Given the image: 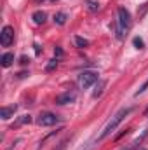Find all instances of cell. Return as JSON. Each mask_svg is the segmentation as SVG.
I'll list each match as a JSON object with an SVG mask.
<instances>
[{
    "label": "cell",
    "mask_w": 148,
    "mask_h": 150,
    "mask_svg": "<svg viewBox=\"0 0 148 150\" xmlns=\"http://www.w3.org/2000/svg\"><path fill=\"white\" fill-rule=\"evenodd\" d=\"M122 150H131V149H122Z\"/></svg>",
    "instance_id": "21"
},
{
    "label": "cell",
    "mask_w": 148,
    "mask_h": 150,
    "mask_svg": "<svg viewBox=\"0 0 148 150\" xmlns=\"http://www.w3.org/2000/svg\"><path fill=\"white\" fill-rule=\"evenodd\" d=\"M147 89H148V80H147V82H145V84H143V86H141V87H140V91L136 93V96H140V94H141V93H145Z\"/></svg>",
    "instance_id": "17"
},
{
    "label": "cell",
    "mask_w": 148,
    "mask_h": 150,
    "mask_svg": "<svg viewBox=\"0 0 148 150\" xmlns=\"http://www.w3.org/2000/svg\"><path fill=\"white\" fill-rule=\"evenodd\" d=\"M56 67H58V58H54V59H51V61L47 63V67H45V70H47V72H52V70H54Z\"/></svg>",
    "instance_id": "13"
},
{
    "label": "cell",
    "mask_w": 148,
    "mask_h": 150,
    "mask_svg": "<svg viewBox=\"0 0 148 150\" xmlns=\"http://www.w3.org/2000/svg\"><path fill=\"white\" fill-rule=\"evenodd\" d=\"M28 61H30V59H28V58H26V56H23V58H21V63H23V65H26V63H28Z\"/></svg>",
    "instance_id": "20"
},
{
    "label": "cell",
    "mask_w": 148,
    "mask_h": 150,
    "mask_svg": "<svg viewBox=\"0 0 148 150\" xmlns=\"http://www.w3.org/2000/svg\"><path fill=\"white\" fill-rule=\"evenodd\" d=\"M131 28V12L125 7H118L117 11V38L122 40L124 33Z\"/></svg>",
    "instance_id": "1"
},
{
    "label": "cell",
    "mask_w": 148,
    "mask_h": 150,
    "mask_svg": "<svg viewBox=\"0 0 148 150\" xmlns=\"http://www.w3.org/2000/svg\"><path fill=\"white\" fill-rule=\"evenodd\" d=\"M14 42V28L12 26H4L0 32V44L2 47H9Z\"/></svg>",
    "instance_id": "5"
},
{
    "label": "cell",
    "mask_w": 148,
    "mask_h": 150,
    "mask_svg": "<svg viewBox=\"0 0 148 150\" xmlns=\"http://www.w3.org/2000/svg\"><path fill=\"white\" fill-rule=\"evenodd\" d=\"M140 150H145V149H140Z\"/></svg>",
    "instance_id": "22"
},
{
    "label": "cell",
    "mask_w": 148,
    "mask_h": 150,
    "mask_svg": "<svg viewBox=\"0 0 148 150\" xmlns=\"http://www.w3.org/2000/svg\"><path fill=\"white\" fill-rule=\"evenodd\" d=\"M132 44H134V47H136V49H143V47H145V42H143L140 37H134Z\"/></svg>",
    "instance_id": "15"
},
{
    "label": "cell",
    "mask_w": 148,
    "mask_h": 150,
    "mask_svg": "<svg viewBox=\"0 0 148 150\" xmlns=\"http://www.w3.org/2000/svg\"><path fill=\"white\" fill-rule=\"evenodd\" d=\"M105 87H106V80H98V86H96V89L92 93V98H99L103 94V89Z\"/></svg>",
    "instance_id": "10"
},
{
    "label": "cell",
    "mask_w": 148,
    "mask_h": 150,
    "mask_svg": "<svg viewBox=\"0 0 148 150\" xmlns=\"http://www.w3.org/2000/svg\"><path fill=\"white\" fill-rule=\"evenodd\" d=\"M131 110H132V108H120L118 112L111 117V120L106 124V127L103 129V133L99 134V140H105L106 136H110L111 133H113V131H115V129H117L120 124H122V120H124V119H125V117L131 113Z\"/></svg>",
    "instance_id": "2"
},
{
    "label": "cell",
    "mask_w": 148,
    "mask_h": 150,
    "mask_svg": "<svg viewBox=\"0 0 148 150\" xmlns=\"http://www.w3.org/2000/svg\"><path fill=\"white\" fill-rule=\"evenodd\" d=\"M75 100H77V93L75 91H65V93H61V94H58L56 96V105H68V103H73Z\"/></svg>",
    "instance_id": "6"
},
{
    "label": "cell",
    "mask_w": 148,
    "mask_h": 150,
    "mask_svg": "<svg viewBox=\"0 0 148 150\" xmlns=\"http://www.w3.org/2000/svg\"><path fill=\"white\" fill-rule=\"evenodd\" d=\"M0 63H2V67H4V68H9V67L14 63V54H12V52H5V54H2Z\"/></svg>",
    "instance_id": "8"
},
{
    "label": "cell",
    "mask_w": 148,
    "mask_h": 150,
    "mask_svg": "<svg viewBox=\"0 0 148 150\" xmlns=\"http://www.w3.org/2000/svg\"><path fill=\"white\" fill-rule=\"evenodd\" d=\"M32 122V117L30 115H23V117H19V120L16 122V126H19V124H30Z\"/></svg>",
    "instance_id": "14"
},
{
    "label": "cell",
    "mask_w": 148,
    "mask_h": 150,
    "mask_svg": "<svg viewBox=\"0 0 148 150\" xmlns=\"http://www.w3.org/2000/svg\"><path fill=\"white\" fill-rule=\"evenodd\" d=\"M54 54H56V56H63V49H61V47H56V49H54Z\"/></svg>",
    "instance_id": "19"
},
{
    "label": "cell",
    "mask_w": 148,
    "mask_h": 150,
    "mask_svg": "<svg viewBox=\"0 0 148 150\" xmlns=\"http://www.w3.org/2000/svg\"><path fill=\"white\" fill-rule=\"evenodd\" d=\"M75 44H77V47H80V49H84V47L89 45V42H87L85 38H82V37H75Z\"/></svg>",
    "instance_id": "12"
},
{
    "label": "cell",
    "mask_w": 148,
    "mask_h": 150,
    "mask_svg": "<svg viewBox=\"0 0 148 150\" xmlns=\"http://www.w3.org/2000/svg\"><path fill=\"white\" fill-rule=\"evenodd\" d=\"M68 140H70V138H66V140H63V142L59 143V147H58V150H65V149H66V143H68Z\"/></svg>",
    "instance_id": "18"
},
{
    "label": "cell",
    "mask_w": 148,
    "mask_h": 150,
    "mask_svg": "<svg viewBox=\"0 0 148 150\" xmlns=\"http://www.w3.org/2000/svg\"><path fill=\"white\" fill-rule=\"evenodd\" d=\"M59 120H61V117H59V115L51 113V112H44V113H40V115L37 117V124H38V126H42V127L54 126V124H58Z\"/></svg>",
    "instance_id": "3"
},
{
    "label": "cell",
    "mask_w": 148,
    "mask_h": 150,
    "mask_svg": "<svg viewBox=\"0 0 148 150\" xmlns=\"http://www.w3.org/2000/svg\"><path fill=\"white\" fill-rule=\"evenodd\" d=\"M18 110V105H9V107H2L0 108V117L4 120H9L11 117H14V113Z\"/></svg>",
    "instance_id": "7"
},
{
    "label": "cell",
    "mask_w": 148,
    "mask_h": 150,
    "mask_svg": "<svg viewBox=\"0 0 148 150\" xmlns=\"http://www.w3.org/2000/svg\"><path fill=\"white\" fill-rule=\"evenodd\" d=\"M54 23H58V25H65V23H66V14H65V12H58V14L54 16Z\"/></svg>",
    "instance_id": "11"
},
{
    "label": "cell",
    "mask_w": 148,
    "mask_h": 150,
    "mask_svg": "<svg viewBox=\"0 0 148 150\" xmlns=\"http://www.w3.org/2000/svg\"><path fill=\"white\" fill-rule=\"evenodd\" d=\"M99 79L96 72H91V70H84L82 74L78 75V86L80 87H91L92 84H96Z\"/></svg>",
    "instance_id": "4"
},
{
    "label": "cell",
    "mask_w": 148,
    "mask_h": 150,
    "mask_svg": "<svg viewBox=\"0 0 148 150\" xmlns=\"http://www.w3.org/2000/svg\"><path fill=\"white\" fill-rule=\"evenodd\" d=\"M87 7H89V11H98L99 9V4L98 2H92V0H87Z\"/></svg>",
    "instance_id": "16"
},
{
    "label": "cell",
    "mask_w": 148,
    "mask_h": 150,
    "mask_svg": "<svg viewBox=\"0 0 148 150\" xmlns=\"http://www.w3.org/2000/svg\"><path fill=\"white\" fill-rule=\"evenodd\" d=\"M32 19H33V23H35V25H44V23H45V19H47V14H45L44 11H35V12H33V16H32Z\"/></svg>",
    "instance_id": "9"
},
{
    "label": "cell",
    "mask_w": 148,
    "mask_h": 150,
    "mask_svg": "<svg viewBox=\"0 0 148 150\" xmlns=\"http://www.w3.org/2000/svg\"><path fill=\"white\" fill-rule=\"evenodd\" d=\"M52 2H54V0H52Z\"/></svg>",
    "instance_id": "23"
}]
</instances>
